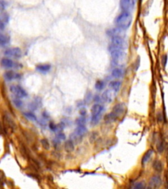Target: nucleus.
<instances>
[{
	"label": "nucleus",
	"instance_id": "7c9ffc66",
	"mask_svg": "<svg viewBox=\"0 0 168 189\" xmlns=\"http://www.w3.org/2000/svg\"><path fill=\"white\" fill-rule=\"evenodd\" d=\"M49 126L50 129H51V131H53L54 132H56V131H58V126H56V125L54 124V123L51 122L49 124Z\"/></svg>",
	"mask_w": 168,
	"mask_h": 189
},
{
	"label": "nucleus",
	"instance_id": "cd10ccee",
	"mask_svg": "<svg viewBox=\"0 0 168 189\" xmlns=\"http://www.w3.org/2000/svg\"><path fill=\"white\" fill-rule=\"evenodd\" d=\"M8 21H9V16L7 15L6 13H4V14L1 15V23L5 25L6 23H7Z\"/></svg>",
	"mask_w": 168,
	"mask_h": 189
},
{
	"label": "nucleus",
	"instance_id": "39448f33",
	"mask_svg": "<svg viewBox=\"0 0 168 189\" xmlns=\"http://www.w3.org/2000/svg\"><path fill=\"white\" fill-rule=\"evenodd\" d=\"M1 64L2 67L6 68V69H9V68H20V67H22L21 65H20V64H19L18 63L13 62V60H11V59H8V58L2 59L1 61Z\"/></svg>",
	"mask_w": 168,
	"mask_h": 189
},
{
	"label": "nucleus",
	"instance_id": "c85d7f7f",
	"mask_svg": "<svg viewBox=\"0 0 168 189\" xmlns=\"http://www.w3.org/2000/svg\"><path fill=\"white\" fill-rule=\"evenodd\" d=\"M163 149H164V146H163V143L161 140L158 141V143L157 144V150L159 152V153H162L163 152Z\"/></svg>",
	"mask_w": 168,
	"mask_h": 189
},
{
	"label": "nucleus",
	"instance_id": "72a5a7b5",
	"mask_svg": "<svg viewBox=\"0 0 168 189\" xmlns=\"http://www.w3.org/2000/svg\"><path fill=\"white\" fill-rule=\"evenodd\" d=\"M167 61V55H164L163 57V65L164 67H165V65H166Z\"/></svg>",
	"mask_w": 168,
	"mask_h": 189
},
{
	"label": "nucleus",
	"instance_id": "a878e982",
	"mask_svg": "<svg viewBox=\"0 0 168 189\" xmlns=\"http://www.w3.org/2000/svg\"><path fill=\"white\" fill-rule=\"evenodd\" d=\"M24 115L25 116V117L27 118L29 120H32V121L36 122V120H37V118H36V116L32 112H25L24 114Z\"/></svg>",
	"mask_w": 168,
	"mask_h": 189
},
{
	"label": "nucleus",
	"instance_id": "e433bc0d",
	"mask_svg": "<svg viewBox=\"0 0 168 189\" xmlns=\"http://www.w3.org/2000/svg\"><path fill=\"white\" fill-rule=\"evenodd\" d=\"M100 100H101V97H100V96H99V95H96V96L94 97V101L95 102H100Z\"/></svg>",
	"mask_w": 168,
	"mask_h": 189
},
{
	"label": "nucleus",
	"instance_id": "ddd939ff",
	"mask_svg": "<svg viewBox=\"0 0 168 189\" xmlns=\"http://www.w3.org/2000/svg\"><path fill=\"white\" fill-rule=\"evenodd\" d=\"M64 148H65V151L67 152H69V153H70V152H73L74 150V145L73 141L71 140H69V141H66V142L65 143V145H64Z\"/></svg>",
	"mask_w": 168,
	"mask_h": 189
},
{
	"label": "nucleus",
	"instance_id": "c9c22d12",
	"mask_svg": "<svg viewBox=\"0 0 168 189\" xmlns=\"http://www.w3.org/2000/svg\"><path fill=\"white\" fill-rule=\"evenodd\" d=\"M79 113H80V114L81 115H82V116H85L86 114V113H87V112H86V110L85 109H81V110L79 111Z\"/></svg>",
	"mask_w": 168,
	"mask_h": 189
},
{
	"label": "nucleus",
	"instance_id": "4be33fe9",
	"mask_svg": "<svg viewBox=\"0 0 168 189\" xmlns=\"http://www.w3.org/2000/svg\"><path fill=\"white\" fill-rule=\"evenodd\" d=\"M153 167L154 169L156 171V172H162V168H163L162 164V163H161V161L157 160H155L153 162Z\"/></svg>",
	"mask_w": 168,
	"mask_h": 189
},
{
	"label": "nucleus",
	"instance_id": "5701e85b",
	"mask_svg": "<svg viewBox=\"0 0 168 189\" xmlns=\"http://www.w3.org/2000/svg\"><path fill=\"white\" fill-rule=\"evenodd\" d=\"M101 114H96V115H92L91 119V124L93 126H95L99 122L100 120H101Z\"/></svg>",
	"mask_w": 168,
	"mask_h": 189
},
{
	"label": "nucleus",
	"instance_id": "473e14b6",
	"mask_svg": "<svg viewBox=\"0 0 168 189\" xmlns=\"http://www.w3.org/2000/svg\"><path fill=\"white\" fill-rule=\"evenodd\" d=\"M56 138L60 140V141H61V140H65V139H66V135L63 133H61V132H59V133H58L57 134V135H56Z\"/></svg>",
	"mask_w": 168,
	"mask_h": 189
},
{
	"label": "nucleus",
	"instance_id": "6e6552de",
	"mask_svg": "<svg viewBox=\"0 0 168 189\" xmlns=\"http://www.w3.org/2000/svg\"><path fill=\"white\" fill-rule=\"evenodd\" d=\"M161 184H162V180L158 175H154V176L152 177L149 181V185L152 188L158 187L161 185Z\"/></svg>",
	"mask_w": 168,
	"mask_h": 189
},
{
	"label": "nucleus",
	"instance_id": "4c0bfd02",
	"mask_svg": "<svg viewBox=\"0 0 168 189\" xmlns=\"http://www.w3.org/2000/svg\"><path fill=\"white\" fill-rule=\"evenodd\" d=\"M1 7L2 9H5L6 7V3L5 1H3V0H1Z\"/></svg>",
	"mask_w": 168,
	"mask_h": 189
},
{
	"label": "nucleus",
	"instance_id": "f704fd0d",
	"mask_svg": "<svg viewBox=\"0 0 168 189\" xmlns=\"http://www.w3.org/2000/svg\"><path fill=\"white\" fill-rule=\"evenodd\" d=\"M90 99H91V93H89V94L87 95V96H86V99L85 101H87V102H89L90 101Z\"/></svg>",
	"mask_w": 168,
	"mask_h": 189
},
{
	"label": "nucleus",
	"instance_id": "423d86ee",
	"mask_svg": "<svg viewBox=\"0 0 168 189\" xmlns=\"http://www.w3.org/2000/svg\"><path fill=\"white\" fill-rule=\"evenodd\" d=\"M135 0H121L120 5L121 7L124 11H130L133 9L135 7Z\"/></svg>",
	"mask_w": 168,
	"mask_h": 189
},
{
	"label": "nucleus",
	"instance_id": "f03ea898",
	"mask_svg": "<svg viewBox=\"0 0 168 189\" xmlns=\"http://www.w3.org/2000/svg\"><path fill=\"white\" fill-rule=\"evenodd\" d=\"M108 50L115 63H118L124 61L125 56H126V54L123 51L124 49L112 44L109 46Z\"/></svg>",
	"mask_w": 168,
	"mask_h": 189
},
{
	"label": "nucleus",
	"instance_id": "2eb2a0df",
	"mask_svg": "<svg viewBox=\"0 0 168 189\" xmlns=\"http://www.w3.org/2000/svg\"><path fill=\"white\" fill-rule=\"evenodd\" d=\"M113 112H114L115 114H116L118 116L122 114L124 112V104L119 103V104H117L116 105H115L114 106V108H113Z\"/></svg>",
	"mask_w": 168,
	"mask_h": 189
},
{
	"label": "nucleus",
	"instance_id": "aec40b11",
	"mask_svg": "<svg viewBox=\"0 0 168 189\" xmlns=\"http://www.w3.org/2000/svg\"><path fill=\"white\" fill-rule=\"evenodd\" d=\"M10 42V38L6 35H3V34H1L0 36V44L1 46H5L7 45Z\"/></svg>",
	"mask_w": 168,
	"mask_h": 189
},
{
	"label": "nucleus",
	"instance_id": "9d476101",
	"mask_svg": "<svg viewBox=\"0 0 168 189\" xmlns=\"http://www.w3.org/2000/svg\"><path fill=\"white\" fill-rule=\"evenodd\" d=\"M104 110V107L100 104H95L91 107V112L92 115L96 114H101Z\"/></svg>",
	"mask_w": 168,
	"mask_h": 189
},
{
	"label": "nucleus",
	"instance_id": "bb28decb",
	"mask_svg": "<svg viewBox=\"0 0 168 189\" xmlns=\"http://www.w3.org/2000/svg\"><path fill=\"white\" fill-rule=\"evenodd\" d=\"M41 143H42V147H44V149L45 150H49L50 147V145L49 143V141L46 139H43L41 140Z\"/></svg>",
	"mask_w": 168,
	"mask_h": 189
},
{
	"label": "nucleus",
	"instance_id": "4468645a",
	"mask_svg": "<svg viewBox=\"0 0 168 189\" xmlns=\"http://www.w3.org/2000/svg\"><path fill=\"white\" fill-rule=\"evenodd\" d=\"M51 67L48 64H45V65H39L36 67V70L42 73H47L51 70Z\"/></svg>",
	"mask_w": 168,
	"mask_h": 189
},
{
	"label": "nucleus",
	"instance_id": "6ab92c4d",
	"mask_svg": "<svg viewBox=\"0 0 168 189\" xmlns=\"http://www.w3.org/2000/svg\"><path fill=\"white\" fill-rule=\"evenodd\" d=\"M109 86L114 92H118L121 87V82L119 81H112L109 84Z\"/></svg>",
	"mask_w": 168,
	"mask_h": 189
},
{
	"label": "nucleus",
	"instance_id": "0eeeda50",
	"mask_svg": "<svg viewBox=\"0 0 168 189\" xmlns=\"http://www.w3.org/2000/svg\"><path fill=\"white\" fill-rule=\"evenodd\" d=\"M111 41H112V44L116 46L121 47L122 49H124V46H125V40L122 36H112V39H111Z\"/></svg>",
	"mask_w": 168,
	"mask_h": 189
},
{
	"label": "nucleus",
	"instance_id": "1a4fd4ad",
	"mask_svg": "<svg viewBox=\"0 0 168 189\" xmlns=\"http://www.w3.org/2000/svg\"><path fill=\"white\" fill-rule=\"evenodd\" d=\"M4 77L7 81H12L13 79H19L20 78V75L17 73H14L13 71L6 72L4 74Z\"/></svg>",
	"mask_w": 168,
	"mask_h": 189
},
{
	"label": "nucleus",
	"instance_id": "f8f14e48",
	"mask_svg": "<svg viewBox=\"0 0 168 189\" xmlns=\"http://www.w3.org/2000/svg\"><path fill=\"white\" fill-rule=\"evenodd\" d=\"M87 129L85 126H78L75 129V135L78 137H81V136L87 133Z\"/></svg>",
	"mask_w": 168,
	"mask_h": 189
},
{
	"label": "nucleus",
	"instance_id": "2f4dec72",
	"mask_svg": "<svg viewBox=\"0 0 168 189\" xmlns=\"http://www.w3.org/2000/svg\"><path fill=\"white\" fill-rule=\"evenodd\" d=\"M144 184L142 182H138V183H135L134 184L133 188H144Z\"/></svg>",
	"mask_w": 168,
	"mask_h": 189
},
{
	"label": "nucleus",
	"instance_id": "7ed1b4c3",
	"mask_svg": "<svg viewBox=\"0 0 168 189\" xmlns=\"http://www.w3.org/2000/svg\"><path fill=\"white\" fill-rule=\"evenodd\" d=\"M10 91L16 97L19 98V99H22V98L28 96L26 91L19 85H12L10 87Z\"/></svg>",
	"mask_w": 168,
	"mask_h": 189
},
{
	"label": "nucleus",
	"instance_id": "b1692460",
	"mask_svg": "<svg viewBox=\"0 0 168 189\" xmlns=\"http://www.w3.org/2000/svg\"><path fill=\"white\" fill-rule=\"evenodd\" d=\"M104 86H105V84H104V82L103 81L98 80L96 83H95V87L97 91H101L104 88Z\"/></svg>",
	"mask_w": 168,
	"mask_h": 189
},
{
	"label": "nucleus",
	"instance_id": "393cba45",
	"mask_svg": "<svg viewBox=\"0 0 168 189\" xmlns=\"http://www.w3.org/2000/svg\"><path fill=\"white\" fill-rule=\"evenodd\" d=\"M86 117L85 116L81 115V116L76 120V124L78 126H85L86 124Z\"/></svg>",
	"mask_w": 168,
	"mask_h": 189
},
{
	"label": "nucleus",
	"instance_id": "a211bd4d",
	"mask_svg": "<svg viewBox=\"0 0 168 189\" xmlns=\"http://www.w3.org/2000/svg\"><path fill=\"white\" fill-rule=\"evenodd\" d=\"M41 104H42L41 99L40 97H36V99H34V101L32 103L30 104V109L31 110H35L36 109L39 108V107L41 106Z\"/></svg>",
	"mask_w": 168,
	"mask_h": 189
},
{
	"label": "nucleus",
	"instance_id": "412c9836",
	"mask_svg": "<svg viewBox=\"0 0 168 189\" xmlns=\"http://www.w3.org/2000/svg\"><path fill=\"white\" fill-rule=\"evenodd\" d=\"M123 70L120 68H116L112 72V76L116 78H120L123 76Z\"/></svg>",
	"mask_w": 168,
	"mask_h": 189
},
{
	"label": "nucleus",
	"instance_id": "20e7f679",
	"mask_svg": "<svg viewBox=\"0 0 168 189\" xmlns=\"http://www.w3.org/2000/svg\"><path fill=\"white\" fill-rule=\"evenodd\" d=\"M4 54L8 57L19 59L22 56V51L19 47H14L6 49L4 52Z\"/></svg>",
	"mask_w": 168,
	"mask_h": 189
},
{
	"label": "nucleus",
	"instance_id": "9b49d317",
	"mask_svg": "<svg viewBox=\"0 0 168 189\" xmlns=\"http://www.w3.org/2000/svg\"><path fill=\"white\" fill-rule=\"evenodd\" d=\"M102 100H103V101L107 103H110L112 101V93L110 90H106L104 91L101 97Z\"/></svg>",
	"mask_w": 168,
	"mask_h": 189
},
{
	"label": "nucleus",
	"instance_id": "dca6fc26",
	"mask_svg": "<svg viewBox=\"0 0 168 189\" xmlns=\"http://www.w3.org/2000/svg\"><path fill=\"white\" fill-rule=\"evenodd\" d=\"M118 117H119L118 116L112 111L111 113H109L105 116V117H104V120H105L106 122H114L118 119Z\"/></svg>",
	"mask_w": 168,
	"mask_h": 189
},
{
	"label": "nucleus",
	"instance_id": "f3484780",
	"mask_svg": "<svg viewBox=\"0 0 168 189\" xmlns=\"http://www.w3.org/2000/svg\"><path fill=\"white\" fill-rule=\"evenodd\" d=\"M153 150L152 149L149 150L148 151H147L146 153L144 154V156H142V160H141L142 164H145V163H146L147 162H148L149 160L151 159L152 155H153Z\"/></svg>",
	"mask_w": 168,
	"mask_h": 189
},
{
	"label": "nucleus",
	"instance_id": "c756f323",
	"mask_svg": "<svg viewBox=\"0 0 168 189\" xmlns=\"http://www.w3.org/2000/svg\"><path fill=\"white\" fill-rule=\"evenodd\" d=\"M13 103H14L15 105L18 107V108H20V107L22 106V102L20 101L19 99V98H17V99H13Z\"/></svg>",
	"mask_w": 168,
	"mask_h": 189
},
{
	"label": "nucleus",
	"instance_id": "f257e3e1",
	"mask_svg": "<svg viewBox=\"0 0 168 189\" xmlns=\"http://www.w3.org/2000/svg\"><path fill=\"white\" fill-rule=\"evenodd\" d=\"M132 22V16L130 12L123 11L115 20V23L118 28L122 30L128 29Z\"/></svg>",
	"mask_w": 168,
	"mask_h": 189
}]
</instances>
